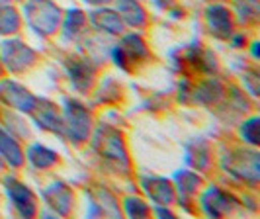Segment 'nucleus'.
Masks as SVG:
<instances>
[]
</instances>
